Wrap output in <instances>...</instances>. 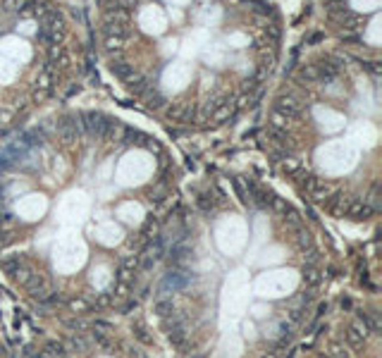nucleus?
Listing matches in <instances>:
<instances>
[{
  "instance_id": "5",
  "label": "nucleus",
  "mask_w": 382,
  "mask_h": 358,
  "mask_svg": "<svg viewBox=\"0 0 382 358\" xmlns=\"http://www.w3.org/2000/svg\"><path fill=\"white\" fill-rule=\"evenodd\" d=\"M67 327H69V330H77V332H79V330H84L86 325H84L82 320H69V322H67Z\"/></svg>"
},
{
  "instance_id": "2",
  "label": "nucleus",
  "mask_w": 382,
  "mask_h": 358,
  "mask_svg": "<svg viewBox=\"0 0 382 358\" xmlns=\"http://www.w3.org/2000/svg\"><path fill=\"white\" fill-rule=\"evenodd\" d=\"M191 277L187 272H170L167 279H165V287H172V289H182V287H187L189 284Z\"/></svg>"
},
{
  "instance_id": "8",
  "label": "nucleus",
  "mask_w": 382,
  "mask_h": 358,
  "mask_svg": "<svg viewBox=\"0 0 382 358\" xmlns=\"http://www.w3.org/2000/svg\"><path fill=\"white\" fill-rule=\"evenodd\" d=\"M96 330H105V332H108L110 325H108V322H96Z\"/></svg>"
},
{
  "instance_id": "1",
  "label": "nucleus",
  "mask_w": 382,
  "mask_h": 358,
  "mask_svg": "<svg viewBox=\"0 0 382 358\" xmlns=\"http://www.w3.org/2000/svg\"><path fill=\"white\" fill-rule=\"evenodd\" d=\"M86 127H89V132L96 134V136H103L105 134V129H108V122L100 117V115H86Z\"/></svg>"
},
{
  "instance_id": "4",
  "label": "nucleus",
  "mask_w": 382,
  "mask_h": 358,
  "mask_svg": "<svg viewBox=\"0 0 382 358\" xmlns=\"http://www.w3.org/2000/svg\"><path fill=\"white\" fill-rule=\"evenodd\" d=\"M170 311H172V303H167V301H160V303H158V313H160V315H167Z\"/></svg>"
},
{
  "instance_id": "3",
  "label": "nucleus",
  "mask_w": 382,
  "mask_h": 358,
  "mask_svg": "<svg viewBox=\"0 0 382 358\" xmlns=\"http://www.w3.org/2000/svg\"><path fill=\"white\" fill-rule=\"evenodd\" d=\"M191 251L187 246H177V248H172V261H184L187 256H189Z\"/></svg>"
},
{
  "instance_id": "6",
  "label": "nucleus",
  "mask_w": 382,
  "mask_h": 358,
  "mask_svg": "<svg viewBox=\"0 0 382 358\" xmlns=\"http://www.w3.org/2000/svg\"><path fill=\"white\" fill-rule=\"evenodd\" d=\"M306 282L315 284V282H318V272H315V270H308V275H306Z\"/></svg>"
},
{
  "instance_id": "9",
  "label": "nucleus",
  "mask_w": 382,
  "mask_h": 358,
  "mask_svg": "<svg viewBox=\"0 0 382 358\" xmlns=\"http://www.w3.org/2000/svg\"><path fill=\"white\" fill-rule=\"evenodd\" d=\"M198 358H201V356H198Z\"/></svg>"
},
{
  "instance_id": "7",
  "label": "nucleus",
  "mask_w": 382,
  "mask_h": 358,
  "mask_svg": "<svg viewBox=\"0 0 382 358\" xmlns=\"http://www.w3.org/2000/svg\"><path fill=\"white\" fill-rule=\"evenodd\" d=\"M72 308H74V311H84V308H86V303H84V301H72Z\"/></svg>"
}]
</instances>
